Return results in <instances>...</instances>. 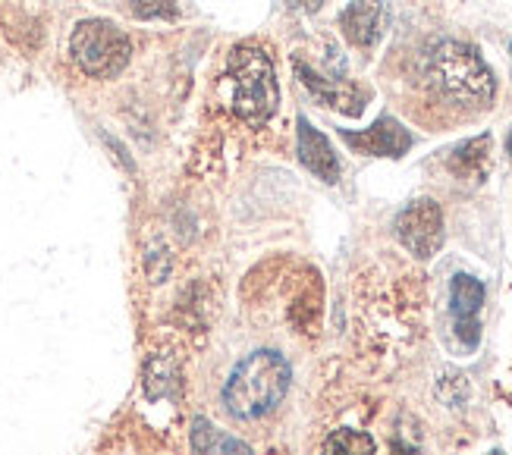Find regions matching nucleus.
<instances>
[{
    "instance_id": "f3484780",
    "label": "nucleus",
    "mask_w": 512,
    "mask_h": 455,
    "mask_svg": "<svg viewBox=\"0 0 512 455\" xmlns=\"http://www.w3.org/2000/svg\"><path fill=\"white\" fill-rule=\"evenodd\" d=\"M491 455H503V452H491Z\"/></svg>"
},
{
    "instance_id": "a211bd4d",
    "label": "nucleus",
    "mask_w": 512,
    "mask_h": 455,
    "mask_svg": "<svg viewBox=\"0 0 512 455\" xmlns=\"http://www.w3.org/2000/svg\"><path fill=\"white\" fill-rule=\"evenodd\" d=\"M509 51H512V44H509Z\"/></svg>"
},
{
    "instance_id": "39448f33",
    "label": "nucleus",
    "mask_w": 512,
    "mask_h": 455,
    "mask_svg": "<svg viewBox=\"0 0 512 455\" xmlns=\"http://www.w3.org/2000/svg\"><path fill=\"white\" fill-rule=\"evenodd\" d=\"M396 236L409 252L421 261H428L443 245V211L434 198H418L406 204L396 217Z\"/></svg>"
},
{
    "instance_id": "2eb2a0df",
    "label": "nucleus",
    "mask_w": 512,
    "mask_h": 455,
    "mask_svg": "<svg viewBox=\"0 0 512 455\" xmlns=\"http://www.w3.org/2000/svg\"><path fill=\"white\" fill-rule=\"evenodd\" d=\"M327 0H293V7H299L302 13H318Z\"/></svg>"
},
{
    "instance_id": "f03ea898",
    "label": "nucleus",
    "mask_w": 512,
    "mask_h": 455,
    "mask_svg": "<svg viewBox=\"0 0 512 455\" xmlns=\"http://www.w3.org/2000/svg\"><path fill=\"white\" fill-rule=\"evenodd\" d=\"M428 79L443 98L462 107H487L497 95V79L484 57L465 41L443 38L428 54Z\"/></svg>"
},
{
    "instance_id": "ddd939ff",
    "label": "nucleus",
    "mask_w": 512,
    "mask_h": 455,
    "mask_svg": "<svg viewBox=\"0 0 512 455\" xmlns=\"http://www.w3.org/2000/svg\"><path fill=\"white\" fill-rule=\"evenodd\" d=\"M321 455H374V437L362 434V430H352V427L333 430Z\"/></svg>"
},
{
    "instance_id": "423d86ee",
    "label": "nucleus",
    "mask_w": 512,
    "mask_h": 455,
    "mask_svg": "<svg viewBox=\"0 0 512 455\" xmlns=\"http://www.w3.org/2000/svg\"><path fill=\"white\" fill-rule=\"evenodd\" d=\"M340 139L352 151L368 154V157H403L415 145L412 132L393 117H377L368 129H359V132L340 129Z\"/></svg>"
},
{
    "instance_id": "20e7f679",
    "label": "nucleus",
    "mask_w": 512,
    "mask_h": 455,
    "mask_svg": "<svg viewBox=\"0 0 512 455\" xmlns=\"http://www.w3.org/2000/svg\"><path fill=\"white\" fill-rule=\"evenodd\" d=\"M70 54L76 66L92 79H114L126 70L132 44L120 26L110 19H82L73 29Z\"/></svg>"
},
{
    "instance_id": "f8f14e48",
    "label": "nucleus",
    "mask_w": 512,
    "mask_h": 455,
    "mask_svg": "<svg viewBox=\"0 0 512 455\" xmlns=\"http://www.w3.org/2000/svg\"><path fill=\"white\" fill-rule=\"evenodd\" d=\"M487 164H491V135L462 142L450 154V170L465 176V179H481L487 173Z\"/></svg>"
},
{
    "instance_id": "1a4fd4ad",
    "label": "nucleus",
    "mask_w": 512,
    "mask_h": 455,
    "mask_svg": "<svg viewBox=\"0 0 512 455\" xmlns=\"http://www.w3.org/2000/svg\"><path fill=\"white\" fill-rule=\"evenodd\" d=\"M296 126H299L296 129V139H299L296 151H299L302 167L333 186V182L340 179V157H337V151H333V145L327 142V135L318 132L305 117H299Z\"/></svg>"
},
{
    "instance_id": "0eeeda50",
    "label": "nucleus",
    "mask_w": 512,
    "mask_h": 455,
    "mask_svg": "<svg viewBox=\"0 0 512 455\" xmlns=\"http://www.w3.org/2000/svg\"><path fill=\"white\" fill-rule=\"evenodd\" d=\"M296 76L324 107L337 110V113H346V117H362L365 104L371 101V91L365 85L343 82V79H324V76H318L302 60H296Z\"/></svg>"
},
{
    "instance_id": "6e6552de",
    "label": "nucleus",
    "mask_w": 512,
    "mask_h": 455,
    "mask_svg": "<svg viewBox=\"0 0 512 455\" xmlns=\"http://www.w3.org/2000/svg\"><path fill=\"white\" fill-rule=\"evenodd\" d=\"M481 305H484V283L469 277V273H456L450 283V311L456 321V336L469 349H475L481 339V324H478Z\"/></svg>"
},
{
    "instance_id": "dca6fc26",
    "label": "nucleus",
    "mask_w": 512,
    "mask_h": 455,
    "mask_svg": "<svg viewBox=\"0 0 512 455\" xmlns=\"http://www.w3.org/2000/svg\"><path fill=\"white\" fill-rule=\"evenodd\" d=\"M506 151H509V157H512V129H509V135H506Z\"/></svg>"
},
{
    "instance_id": "f257e3e1",
    "label": "nucleus",
    "mask_w": 512,
    "mask_h": 455,
    "mask_svg": "<svg viewBox=\"0 0 512 455\" xmlns=\"http://www.w3.org/2000/svg\"><path fill=\"white\" fill-rule=\"evenodd\" d=\"M289 383V361L274 349H258L233 368L224 386V405L236 421H261L286 399Z\"/></svg>"
},
{
    "instance_id": "9b49d317",
    "label": "nucleus",
    "mask_w": 512,
    "mask_h": 455,
    "mask_svg": "<svg viewBox=\"0 0 512 455\" xmlns=\"http://www.w3.org/2000/svg\"><path fill=\"white\" fill-rule=\"evenodd\" d=\"M192 455H252V446L242 443L239 437L227 434V430H217L208 418H195L192 421Z\"/></svg>"
},
{
    "instance_id": "4468645a",
    "label": "nucleus",
    "mask_w": 512,
    "mask_h": 455,
    "mask_svg": "<svg viewBox=\"0 0 512 455\" xmlns=\"http://www.w3.org/2000/svg\"><path fill=\"white\" fill-rule=\"evenodd\" d=\"M132 16H139V19H176L180 10H176L173 0H132Z\"/></svg>"
},
{
    "instance_id": "7ed1b4c3",
    "label": "nucleus",
    "mask_w": 512,
    "mask_h": 455,
    "mask_svg": "<svg viewBox=\"0 0 512 455\" xmlns=\"http://www.w3.org/2000/svg\"><path fill=\"white\" fill-rule=\"evenodd\" d=\"M227 76L233 82V110L252 126H264L277 113L280 104V85L274 63L255 44L233 48Z\"/></svg>"
},
{
    "instance_id": "9d476101",
    "label": "nucleus",
    "mask_w": 512,
    "mask_h": 455,
    "mask_svg": "<svg viewBox=\"0 0 512 455\" xmlns=\"http://www.w3.org/2000/svg\"><path fill=\"white\" fill-rule=\"evenodd\" d=\"M340 29L355 48H371L384 35V7L381 0H352L340 13Z\"/></svg>"
}]
</instances>
